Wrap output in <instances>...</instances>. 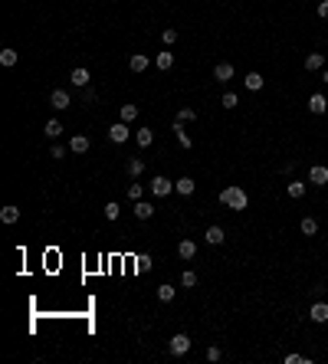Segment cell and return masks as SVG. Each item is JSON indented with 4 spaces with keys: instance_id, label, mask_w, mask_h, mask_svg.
Masks as SVG:
<instances>
[{
    "instance_id": "6da1fadb",
    "label": "cell",
    "mask_w": 328,
    "mask_h": 364,
    "mask_svg": "<svg viewBox=\"0 0 328 364\" xmlns=\"http://www.w3.org/2000/svg\"><path fill=\"white\" fill-rule=\"evenodd\" d=\"M220 204L230 207V210H246V207H250V197H246V190H243V187H233V184H230V187L220 190Z\"/></svg>"
},
{
    "instance_id": "7a4b0ae2",
    "label": "cell",
    "mask_w": 328,
    "mask_h": 364,
    "mask_svg": "<svg viewBox=\"0 0 328 364\" xmlns=\"http://www.w3.org/2000/svg\"><path fill=\"white\" fill-rule=\"evenodd\" d=\"M171 190H174V181H167L164 174H154L151 177V194H154V197H167Z\"/></svg>"
},
{
    "instance_id": "3957f363",
    "label": "cell",
    "mask_w": 328,
    "mask_h": 364,
    "mask_svg": "<svg viewBox=\"0 0 328 364\" xmlns=\"http://www.w3.org/2000/svg\"><path fill=\"white\" fill-rule=\"evenodd\" d=\"M167 351H171V354H177V358H181V354H187V351H190V338H187V335H181V331H177L174 338H171V341H167Z\"/></svg>"
},
{
    "instance_id": "277c9868",
    "label": "cell",
    "mask_w": 328,
    "mask_h": 364,
    "mask_svg": "<svg viewBox=\"0 0 328 364\" xmlns=\"http://www.w3.org/2000/svg\"><path fill=\"white\" fill-rule=\"evenodd\" d=\"M49 105H53V109H69V105H72V95H69V92H66V89H56L53 95H49Z\"/></svg>"
},
{
    "instance_id": "5b68a950",
    "label": "cell",
    "mask_w": 328,
    "mask_h": 364,
    "mask_svg": "<svg viewBox=\"0 0 328 364\" xmlns=\"http://www.w3.org/2000/svg\"><path fill=\"white\" fill-rule=\"evenodd\" d=\"M128 121H115V125H112V128H109V138H112V141H115V144H121V141H128Z\"/></svg>"
},
{
    "instance_id": "8992f818",
    "label": "cell",
    "mask_w": 328,
    "mask_h": 364,
    "mask_svg": "<svg viewBox=\"0 0 328 364\" xmlns=\"http://www.w3.org/2000/svg\"><path fill=\"white\" fill-rule=\"evenodd\" d=\"M308 318L315 321V325H325L328 321V302H315V305L308 309Z\"/></svg>"
},
{
    "instance_id": "52a82bcc",
    "label": "cell",
    "mask_w": 328,
    "mask_h": 364,
    "mask_svg": "<svg viewBox=\"0 0 328 364\" xmlns=\"http://www.w3.org/2000/svg\"><path fill=\"white\" fill-rule=\"evenodd\" d=\"M325 109H328V99L325 95H308V112H312V115H325Z\"/></svg>"
},
{
    "instance_id": "ba28073f",
    "label": "cell",
    "mask_w": 328,
    "mask_h": 364,
    "mask_svg": "<svg viewBox=\"0 0 328 364\" xmlns=\"http://www.w3.org/2000/svg\"><path fill=\"white\" fill-rule=\"evenodd\" d=\"M69 151H72V155H86V151H89V138H86V135H72V138H69Z\"/></svg>"
},
{
    "instance_id": "9c48e42d",
    "label": "cell",
    "mask_w": 328,
    "mask_h": 364,
    "mask_svg": "<svg viewBox=\"0 0 328 364\" xmlns=\"http://www.w3.org/2000/svg\"><path fill=\"white\" fill-rule=\"evenodd\" d=\"M177 256H181V259H194V256H197V243L194 240H181V243H177Z\"/></svg>"
},
{
    "instance_id": "30bf717a",
    "label": "cell",
    "mask_w": 328,
    "mask_h": 364,
    "mask_svg": "<svg viewBox=\"0 0 328 364\" xmlns=\"http://www.w3.org/2000/svg\"><path fill=\"white\" fill-rule=\"evenodd\" d=\"M308 181H312L315 187H322V184H328V167L315 164V167H312V171H308Z\"/></svg>"
},
{
    "instance_id": "8fae6325",
    "label": "cell",
    "mask_w": 328,
    "mask_h": 364,
    "mask_svg": "<svg viewBox=\"0 0 328 364\" xmlns=\"http://www.w3.org/2000/svg\"><path fill=\"white\" fill-rule=\"evenodd\" d=\"M204 240H207L210 246H220V243L227 240V233H223V227H207V233H204Z\"/></svg>"
},
{
    "instance_id": "7c38bea8",
    "label": "cell",
    "mask_w": 328,
    "mask_h": 364,
    "mask_svg": "<svg viewBox=\"0 0 328 364\" xmlns=\"http://www.w3.org/2000/svg\"><path fill=\"white\" fill-rule=\"evenodd\" d=\"M305 69H308V72L325 69V53H308V56H305Z\"/></svg>"
},
{
    "instance_id": "4fadbf2b",
    "label": "cell",
    "mask_w": 328,
    "mask_h": 364,
    "mask_svg": "<svg viewBox=\"0 0 328 364\" xmlns=\"http://www.w3.org/2000/svg\"><path fill=\"white\" fill-rule=\"evenodd\" d=\"M135 217H138V220H151L154 207L148 204V200H135Z\"/></svg>"
},
{
    "instance_id": "5bb4252c",
    "label": "cell",
    "mask_w": 328,
    "mask_h": 364,
    "mask_svg": "<svg viewBox=\"0 0 328 364\" xmlns=\"http://www.w3.org/2000/svg\"><path fill=\"white\" fill-rule=\"evenodd\" d=\"M213 79H217V82H230V79H233V63H217Z\"/></svg>"
},
{
    "instance_id": "9a60e30c",
    "label": "cell",
    "mask_w": 328,
    "mask_h": 364,
    "mask_svg": "<svg viewBox=\"0 0 328 364\" xmlns=\"http://www.w3.org/2000/svg\"><path fill=\"white\" fill-rule=\"evenodd\" d=\"M194 187H197V184L190 181V177H177V181H174V190L181 194V197H190V194H194Z\"/></svg>"
},
{
    "instance_id": "2e32d148",
    "label": "cell",
    "mask_w": 328,
    "mask_h": 364,
    "mask_svg": "<svg viewBox=\"0 0 328 364\" xmlns=\"http://www.w3.org/2000/svg\"><path fill=\"white\" fill-rule=\"evenodd\" d=\"M128 66H131V72H144V69H148V56L144 53H135L128 59Z\"/></svg>"
},
{
    "instance_id": "e0dca14e",
    "label": "cell",
    "mask_w": 328,
    "mask_h": 364,
    "mask_svg": "<svg viewBox=\"0 0 328 364\" xmlns=\"http://www.w3.org/2000/svg\"><path fill=\"white\" fill-rule=\"evenodd\" d=\"M0 220H3V223H17V220H20V210L13 207V204H7V207L0 210Z\"/></svg>"
},
{
    "instance_id": "ac0fdd59",
    "label": "cell",
    "mask_w": 328,
    "mask_h": 364,
    "mask_svg": "<svg viewBox=\"0 0 328 364\" xmlns=\"http://www.w3.org/2000/svg\"><path fill=\"white\" fill-rule=\"evenodd\" d=\"M135 141L141 144V148H151V141H154V132H151V128H138V135H135Z\"/></svg>"
},
{
    "instance_id": "d6986e66",
    "label": "cell",
    "mask_w": 328,
    "mask_h": 364,
    "mask_svg": "<svg viewBox=\"0 0 328 364\" xmlns=\"http://www.w3.org/2000/svg\"><path fill=\"white\" fill-rule=\"evenodd\" d=\"M299 227H302V233H305V236H315V233H318V220H315V217H302V223H299Z\"/></svg>"
},
{
    "instance_id": "ffe728a7",
    "label": "cell",
    "mask_w": 328,
    "mask_h": 364,
    "mask_svg": "<svg viewBox=\"0 0 328 364\" xmlns=\"http://www.w3.org/2000/svg\"><path fill=\"white\" fill-rule=\"evenodd\" d=\"M72 86H79V89L89 86V69H72Z\"/></svg>"
},
{
    "instance_id": "44dd1931",
    "label": "cell",
    "mask_w": 328,
    "mask_h": 364,
    "mask_svg": "<svg viewBox=\"0 0 328 364\" xmlns=\"http://www.w3.org/2000/svg\"><path fill=\"white\" fill-rule=\"evenodd\" d=\"M17 59H20L17 49H0V63H3V66H17Z\"/></svg>"
},
{
    "instance_id": "7402d4cb",
    "label": "cell",
    "mask_w": 328,
    "mask_h": 364,
    "mask_svg": "<svg viewBox=\"0 0 328 364\" xmlns=\"http://www.w3.org/2000/svg\"><path fill=\"white\" fill-rule=\"evenodd\" d=\"M243 82H246V89H250V92H259V89H262V76H259V72H250Z\"/></svg>"
},
{
    "instance_id": "603a6c76",
    "label": "cell",
    "mask_w": 328,
    "mask_h": 364,
    "mask_svg": "<svg viewBox=\"0 0 328 364\" xmlns=\"http://www.w3.org/2000/svg\"><path fill=\"white\" fill-rule=\"evenodd\" d=\"M43 132H46V138H59V135H63V125H59L56 118H49V121H46V128H43Z\"/></svg>"
},
{
    "instance_id": "cb8c5ba5",
    "label": "cell",
    "mask_w": 328,
    "mask_h": 364,
    "mask_svg": "<svg viewBox=\"0 0 328 364\" xmlns=\"http://www.w3.org/2000/svg\"><path fill=\"white\" fill-rule=\"evenodd\" d=\"M285 190H289V197H292V200H299L302 194H305V181H292Z\"/></svg>"
},
{
    "instance_id": "d4e9b609",
    "label": "cell",
    "mask_w": 328,
    "mask_h": 364,
    "mask_svg": "<svg viewBox=\"0 0 328 364\" xmlns=\"http://www.w3.org/2000/svg\"><path fill=\"white\" fill-rule=\"evenodd\" d=\"M174 132H177V141H181V148H190V144H194V141H190V135L184 132V125H181V121H174Z\"/></svg>"
},
{
    "instance_id": "484cf974",
    "label": "cell",
    "mask_w": 328,
    "mask_h": 364,
    "mask_svg": "<svg viewBox=\"0 0 328 364\" xmlns=\"http://www.w3.org/2000/svg\"><path fill=\"white\" fill-rule=\"evenodd\" d=\"M174 292H177V289L171 286V282H164V286H158V298H161V302H171V298H174Z\"/></svg>"
},
{
    "instance_id": "4316f807",
    "label": "cell",
    "mask_w": 328,
    "mask_h": 364,
    "mask_svg": "<svg viewBox=\"0 0 328 364\" xmlns=\"http://www.w3.org/2000/svg\"><path fill=\"white\" fill-rule=\"evenodd\" d=\"M154 63H158V69H171V66H174V53H158Z\"/></svg>"
},
{
    "instance_id": "83f0119b",
    "label": "cell",
    "mask_w": 328,
    "mask_h": 364,
    "mask_svg": "<svg viewBox=\"0 0 328 364\" xmlns=\"http://www.w3.org/2000/svg\"><path fill=\"white\" fill-rule=\"evenodd\" d=\"M118 115H121V121H135L138 118V105H121Z\"/></svg>"
},
{
    "instance_id": "f1b7e54d",
    "label": "cell",
    "mask_w": 328,
    "mask_h": 364,
    "mask_svg": "<svg viewBox=\"0 0 328 364\" xmlns=\"http://www.w3.org/2000/svg\"><path fill=\"white\" fill-rule=\"evenodd\" d=\"M194 118H197V112H194V109H177V118H174V121L187 125V121H194Z\"/></svg>"
},
{
    "instance_id": "f546056e",
    "label": "cell",
    "mask_w": 328,
    "mask_h": 364,
    "mask_svg": "<svg viewBox=\"0 0 328 364\" xmlns=\"http://www.w3.org/2000/svg\"><path fill=\"white\" fill-rule=\"evenodd\" d=\"M141 171H144V161H141V158H131V161H128V174H131V177H138Z\"/></svg>"
},
{
    "instance_id": "4dcf8cb0",
    "label": "cell",
    "mask_w": 328,
    "mask_h": 364,
    "mask_svg": "<svg viewBox=\"0 0 328 364\" xmlns=\"http://www.w3.org/2000/svg\"><path fill=\"white\" fill-rule=\"evenodd\" d=\"M118 213H121V204L109 200V204H105V217H109V220H118Z\"/></svg>"
},
{
    "instance_id": "1f68e13d",
    "label": "cell",
    "mask_w": 328,
    "mask_h": 364,
    "mask_svg": "<svg viewBox=\"0 0 328 364\" xmlns=\"http://www.w3.org/2000/svg\"><path fill=\"white\" fill-rule=\"evenodd\" d=\"M220 105H223V109H236V105H240V99H236V92H227V95L220 99Z\"/></svg>"
},
{
    "instance_id": "d6a6232c",
    "label": "cell",
    "mask_w": 328,
    "mask_h": 364,
    "mask_svg": "<svg viewBox=\"0 0 328 364\" xmlns=\"http://www.w3.org/2000/svg\"><path fill=\"white\" fill-rule=\"evenodd\" d=\"M181 286H184V289H194V286H197V273H190V269H187L184 276H181Z\"/></svg>"
},
{
    "instance_id": "836d02e7",
    "label": "cell",
    "mask_w": 328,
    "mask_h": 364,
    "mask_svg": "<svg viewBox=\"0 0 328 364\" xmlns=\"http://www.w3.org/2000/svg\"><path fill=\"white\" fill-rule=\"evenodd\" d=\"M66 151H69V148H63V144H53V148H49V158H53V161H63Z\"/></svg>"
},
{
    "instance_id": "e575fe53",
    "label": "cell",
    "mask_w": 328,
    "mask_h": 364,
    "mask_svg": "<svg viewBox=\"0 0 328 364\" xmlns=\"http://www.w3.org/2000/svg\"><path fill=\"white\" fill-rule=\"evenodd\" d=\"M282 364H308V358H305V354H285Z\"/></svg>"
},
{
    "instance_id": "d590c367",
    "label": "cell",
    "mask_w": 328,
    "mask_h": 364,
    "mask_svg": "<svg viewBox=\"0 0 328 364\" xmlns=\"http://www.w3.org/2000/svg\"><path fill=\"white\" fill-rule=\"evenodd\" d=\"M161 40H164L167 46H174V43H177V30H164V33H161Z\"/></svg>"
},
{
    "instance_id": "8d00e7d4",
    "label": "cell",
    "mask_w": 328,
    "mask_h": 364,
    "mask_svg": "<svg viewBox=\"0 0 328 364\" xmlns=\"http://www.w3.org/2000/svg\"><path fill=\"white\" fill-rule=\"evenodd\" d=\"M141 194H144L141 184H131V187H128V197H131V200H141Z\"/></svg>"
},
{
    "instance_id": "74e56055",
    "label": "cell",
    "mask_w": 328,
    "mask_h": 364,
    "mask_svg": "<svg viewBox=\"0 0 328 364\" xmlns=\"http://www.w3.org/2000/svg\"><path fill=\"white\" fill-rule=\"evenodd\" d=\"M135 263H138V269H141V273H144V269H148V266H151V256H138V259H135Z\"/></svg>"
},
{
    "instance_id": "f35d334b",
    "label": "cell",
    "mask_w": 328,
    "mask_h": 364,
    "mask_svg": "<svg viewBox=\"0 0 328 364\" xmlns=\"http://www.w3.org/2000/svg\"><path fill=\"white\" fill-rule=\"evenodd\" d=\"M82 99H86V102H92V99H95V89H92V86H86V89H82Z\"/></svg>"
},
{
    "instance_id": "ab89813d",
    "label": "cell",
    "mask_w": 328,
    "mask_h": 364,
    "mask_svg": "<svg viewBox=\"0 0 328 364\" xmlns=\"http://www.w3.org/2000/svg\"><path fill=\"white\" fill-rule=\"evenodd\" d=\"M318 17H322V20H328V0H322V3H318Z\"/></svg>"
},
{
    "instance_id": "60d3db41",
    "label": "cell",
    "mask_w": 328,
    "mask_h": 364,
    "mask_svg": "<svg viewBox=\"0 0 328 364\" xmlns=\"http://www.w3.org/2000/svg\"><path fill=\"white\" fill-rule=\"evenodd\" d=\"M207 361H220V348H207Z\"/></svg>"
},
{
    "instance_id": "b9f144b4",
    "label": "cell",
    "mask_w": 328,
    "mask_h": 364,
    "mask_svg": "<svg viewBox=\"0 0 328 364\" xmlns=\"http://www.w3.org/2000/svg\"><path fill=\"white\" fill-rule=\"evenodd\" d=\"M322 82H325V86H328V69H322Z\"/></svg>"
}]
</instances>
